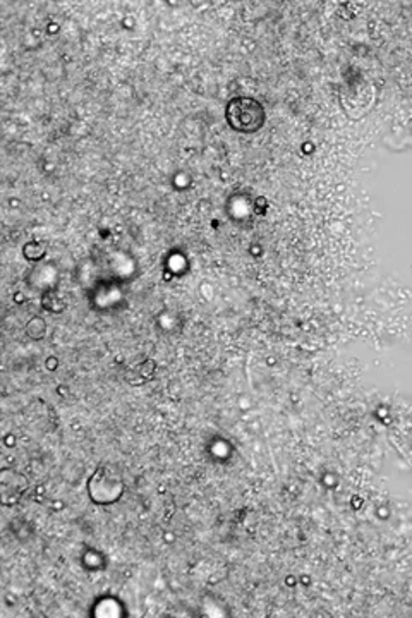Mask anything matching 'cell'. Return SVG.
Returning <instances> with one entry per match:
<instances>
[{
  "mask_svg": "<svg viewBox=\"0 0 412 618\" xmlns=\"http://www.w3.org/2000/svg\"><path fill=\"white\" fill-rule=\"evenodd\" d=\"M28 335L31 337V339H43V333H45V321L40 318H35L30 323V327H28Z\"/></svg>",
  "mask_w": 412,
  "mask_h": 618,
  "instance_id": "2",
  "label": "cell"
},
{
  "mask_svg": "<svg viewBox=\"0 0 412 618\" xmlns=\"http://www.w3.org/2000/svg\"><path fill=\"white\" fill-rule=\"evenodd\" d=\"M227 122L239 133H256L265 122V110L253 98H236L227 105Z\"/></svg>",
  "mask_w": 412,
  "mask_h": 618,
  "instance_id": "1",
  "label": "cell"
}]
</instances>
